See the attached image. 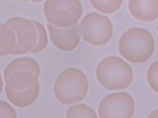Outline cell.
Returning <instances> with one entry per match:
<instances>
[{"mask_svg":"<svg viewBox=\"0 0 158 118\" xmlns=\"http://www.w3.org/2000/svg\"><path fill=\"white\" fill-rule=\"evenodd\" d=\"M121 55L129 62L142 64L150 59L155 50L151 33L142 28H133L124 32L118 43Z\"/></svg>","mask_w":158,"mask_h":118,"instance_id":"obj_1","label":"cell"},{"mask_svg":"<svg viewBox=\"0 0 158 118\" xmlns=\"http://www.w3.org/2000/svg\"><path fill=\"white\" fill-rule=\"evenodd\" d=\"M96 75L98 83L109 91L127 89L134 77L131 67L121 58L114 56L106 57L98 63Z\"/></svg>","mask_w":158,"mask_h":118,"instance_id":"obj_2","label":"cell"},{"mask_svg":"<svg viewBox=\"0 0 158 118\" xmlns=\"http://www.w3.org/2000/svg\"><path fill=\"white\" fill-rule=\"evenodd\" d=\"M89 83L85 74L78 69L69 67L61 72L55 82L56 100L69 105L82 101L88 92Z\"/></svg>","mask_w":158,"mask_h":118,"instance_id":"obj_3","label":"cell"},{"mask_svg":"<svg viewBox=\"0 0 158 118\" xmlns=\"http://www.w3.org/2000/svg\"><path fill=\"white\" fill-rule=\"evenodd\" d=\"M44 12L49 23L67 28L77 24L82 15V6L79 0H46Z\"/></svg>","mask_w":158,"mask_h":118,"instance_id":"obj_4","label":"cell"},{"mask_svg":"<svg viewBox=\"0 0 158 118\" xmlns=\"http://www.w3.org/2000/svg\"><path fill=\"white\" fill-rule=\"evenodd\" d=\"M80 34L85 41L94 46H104L113 34V27L108 17L93 12L84 17L79 26Z\"/></svg>","mask_w":158,"mask_h":118,"instance_id":"obj_5","label":"cell"},{"mask_svg":"<svg viewBox=\"0 0 158 118\" xmlns=\"http://www.w3.org/2000/svg\"><path fill=\"white\" fill-rule=\"evenodd\" d=\"M135 106L133 98L127 93H112L100 102L98 115L100 118H131L133 116Z\"/></svg>","mask_w":158,"mask_h":118,"instance_id":"obj_6","label":"cell"},{"mask_svg":"<svg viewBox=\"0 0 158 118\" xmlns=\"http://www.w3.org/2000/svg\"><path fill=\"white\" fill-rule=\"evenodd\" d=\"M13 30L16 37L17 46L12 54L19 55L31 53L37 45L39 38L33 20L23 18L19 25Z\"/></svg>","mask_w":158,"mask_h":118,"instance_id":"obj_7","label":"cell"},{"mask_svg":"<svg viewBox=\"0 0 158 118\" xmlns=\"http://www.w3.org/2000/svg\"><path fill=\"white\" fill-rule=\"evenodd\" d=\"M50 39L55 46L63 52H71L78 46L81 40L79 26L62 28L47 24Z\"/></svg>","mask_w":158,"mask_h":118,"instance_id":"obj_8","label":"cell"},{"mask_svg":"<svg viewBox=\"0 0 158 118\" xmlns=\"http://www.w3.org/2000/svg\"><path fill=\"white\" fill-rule=\"evenodd\" d=\"M129 9L136 19L152 22L158 18V0H130Z\"/></svg>","mask_w":158,"mask_h":118,"instance_id":"obj_9","label":"cell"},{"mask_svg":"<svg viewBox=\"0 0 158 118\" xmlns=\"http://www.w3.org/2000/svg\"><path fill=\"white\" fill-rule=\"evenodd\" d=\"M6 95L9 102L19 108H26L34 104L40 92L39 82L29 88L22 91H14L5 88Z\"/></svg>","mask_w":158,"mask_h":118,"instance_id":"obj_10","label":"cell"},{"mask_svg":"<svg viewBox=\"0 0 158 118\" xmlns=\"http://www.w3.org/2000/svg\"><path fill=\"white\" fill-rule=\"evenodd\" d=\"M5 81V88L14 91L29 89L39 82L38 78L34 73L25 70L14 72Z\"/></svg>","mask_w":158,"mask_h":118,"instance_id":"obj_11","label":"cell"},{"mask_svg":"<svg viewBox=\"0 0 158 118\" xmlns=\"http://www.w3.org/2000/svg\"><path fill=\"white\" fill-rule=\"evenodd\" d=\"M22 70L31 71L38 78L40 74V65L36 60L30 57H22L15 59L7 65L4 71L5 80L14 72Z\"/></svg>","mask_w":158,"mask_h":118,"instance_id":"obj_12","label":"cell"},{"mask_svg":"<svg viewBox=\"0 0 158 118\" xmlns=\"http://www.w3.org/2000/svg\"><path fill=\"white\" fill-rule=\"evenodd\" d=\"M17 46L14 31L6 24H0V56L12 54Z\"/></svg>","mask_w":158,"mask_h":118,"instance_id":"obj_13","label":"cell"},{"mask_svg":"<svg viewBox=\"0 0 158 118\" xmlns=\"http://www.w3.org/2000/svg\"><path fill=\"white\" fill-rule=\"evenodd\" d=\"M92 6L97 11L110 14L120 8L123 0H90Z\"/></svg>","mask_w":158,"mask_h":118,"instance_id":"obj_14","label":"cell"},{"mask_svg":"<svg viewBox=\"0 0 158 118\" xmlns=\"http://www.w3.org/2000/svg\"><path fill=\"white\" fill-rule=\"evenodd\" d=\"M66 118H98L94 109L84 104H78L70 107Z\"/></svg>","mask_w":158,"mask_h":118,"instance_id":"obj_15","label":"cell"},{"mask_svg":"<svg viewBox=\"0 0 158 118\" xmlns=\"http://www.w3.org/2000/svg\"><path fill=\"white\" fill-rule=\"evenodd\" d=\"M33 21L37 27L39 38L37 45L31 51V53H40L47 47L48 43V36L44 26L40 22L34 20Z\"/></svg>","mask_w":158,"mask_h":118,"instance_id":"obj_16","label":"cell"},{"mask_svg":"<svg viewBox=\"0 0 158 118\" xmlns=\"http://www.w3.org/2000/svg\"><path fill=\"white\" fill-rule=\"evenodd\" d=\"M147 80L150 88L158 93V60L153 63L148 68Z\"/></svg>","mask_w":158,"mask_h":118,"instance_id":"obj_17","label":"cell"},{"mask_svg":"<svg viewBox=\"0 0 158 118\" xmlns=\"http://www.w3.org/2000/svg\"><path fill=\"white\" fill-rule=\"evenodd\" d=\"M17 114L15 109L9 104L0 101V118H17Z\"/></svg>","mask_w":158,"mask_h":118,"instance_id":"obj_18","label":"cell"},{"mask_svg":"<svg viewBox=\"0 0 158 118\" xmlns=\"http://www.w3.org/2000/svg\"><path fill=\"white\" fill-rule=\"evenodd\" d=\"M148 118H158V109L152 112L148 116Z\"/></svg>","mask_w":158,"mask_h":118,"instance_id":"obj_19","label":"cell"},{"mask_svg":"<svg viewBox=\"0 0 158 118\" xmlns=\"http://www.w3.org/2000/svg\"><path fill=\"white\" fill-rule=\"evenodd\" d=\"M3 88V83L2 75H1V72H0V94L2 92Z\"/></svg>","mask_w":158,"mask_h":118,"instance_id":"obj_20","label":"cell"},{"mask_svg":"<svg viewBox=\"0 0 158 118\" xmlns=\"http://www.w3.org/2000/svg\"><path fill=\"white\" fill-rule=\"evenodd\" d=\"M14 1H25V2H28V1H31V2H42L43 0H14Z\"/></svg>","mask_w":158,"mask_h":118,"instance_id":"obj_21","label":"cell"},{"mask_svg":"<svg viewBox=\"0 0 158 118\" xmlns=\"http://www.w3.org/2000/svg\"><path fill=\"white\" fill-rule=\"evenodd\" d=\"M157 31H158V25H157Z\"/></svg>","mask_w":158,"mask_h":118,"instance_id":"obj_22","label":"cell"}]
</instances>
